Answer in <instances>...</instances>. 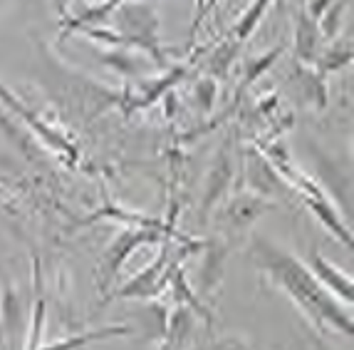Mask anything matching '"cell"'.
<instances>
[{
	"label": "cell",
	"mask_w": 354,
	"mask_h": 350,
	"mask_svg": "<svg viewBox=\"0 0 354 350\" xmlns=\"http://www.w3.org/2000/svg\"><path fill=\"white\" fill-rule=\"evenodd\" d=\"M250 259L275 288L295 303V308L313 328L344 333L347 338L354 333L352 306H342V301H337L295 254L280 249L270 238L255 236L250 243Z\"/></svg>",
	"instance_id": "1"
},
{
	"label": "cell",
	"mask_w": 354,
	"mask_h": 350,
	"mask_svg": "<svg viewBox=\"0 0 354 350\" xmlns=\"http://www.w3.org/2000/svg\"><path fill=\"white\" fill-rule=\"evenodd\" d=\"M263 155H266L268 161L275 166V172L280 174V179H283L285 184H288L290 189H295L297 194L305 199L307 209L317 216L319 224L325 226L335 238H339L344 246H352V231H349V226L342 221V214L337 211V207L330 202V196L322 191V186H319L317 182H313L305 172H300V169L292 164V159L288 157V149H285L280 142H275V144H268Z\"/></svg>",
	"instance_id": "2"
},
{
	"label": "cell",
	"mask_w": 354,
	"mask_h": 350,
	"mask_svg": "<svg viewBox=\"0 0 354 350\" xmlns=\"http://www.w3.org/2000/svg\"><path fill=\"white\" fill-rule=\"evenodd\" d=\"M117 30L124 45L144 50L156 65H164L166 50H161L159 37V15L156 10L144 3H129V6H119L117 10Z\"/></svg>",
	"instance_id": "3"
},
{
	"label": "cell",
	"mask_w": 354,
	"mask_h": 350,
	"mask_svg": "<svg viewBox=\"0 0 354 350\" xmlns=\"http://www.w3.org/2000/svg\"><path fill=\"white\" fill-rule=\"evenodd\" d=\"M201 246V243H198ZM198 246H189V249H181L174 254L169 241H164L159 256L149 263L144 271H139L136 276H131L122 288L114 291L112 298H127V301H151V298H159L169 286V276L174 273V268L181 266V259L189 256L191 251H196Z\"/></svg>",
	"instance_id": "4"
},
{
	"label": "cell",
	"mask_w": 354,
	"mask_h": 350,
	"mask_svg": "<svg viewBox=\"0 0 354 350\" xmlns=\"http://www.w3.org/2000/svg\"><path fill=\"white\" fill-rule=\"evenodd\" d=\"M166 234H174L169 226H129L124 231H119V236L114 238L106 251L102 254V261H100V288H109L112 281H117V276L122 273V268L127 266V261L131 259L139 246L144 243H153L164 238Z\"/></svg>",
	"instance_id": "5"
},
{
	"label": "cell",
	"mask_w": 354,
	"mask_h": 350,
	"mask_svg": "<svg viewBox=\"0 0 354 350\" xmlns=\"http://www.w3.org/2000/svg\"><path fill=\"white\" fill-rule=\"evenodd\" d=\"M30 326L28 298L23 296L18 286L3 283L0 286V338L8 345V350H20L25 345Z\"/></svg>",
	"instance_id": "6"
},
{
	"label": "cell",
	"mask_w": 354,
	"mask_h": 350,
	"mask_svg": "<svg viewBox=\"0 0 354 350\" xmlns=\"http://www.w3.org/2000/svg\"><path fill=\"white\" fill-rule=\"evenodd\" d=\"M0 102H3V107H8L10 112L18 114L20 122H25V125L32 130V134H35L45 147H50L53 152H57L59 157H67L70 161L77 159V147L70 137H65L59 130H55V127H50L40 114H35L30 107H25L23 102L12 95L10 89L3 87V85H0Z\"/></svg>",
	"instance_id": "7"
},
{
	"label": "cell",
	"mask_w": 354,
	"mask_h": 350,
	"mask_svg": "<svg viewBox=\"0 0 354 350\" xmlns=\"http://www.w3.org/2000/svg\"><path fill=\"white\" fill-rule=\"evenodd\" d=\"M225 256H228V246L221 241H206L201 243V266L194 279V293L208 306L216 293H218L221 283L225 276Z\"/></svg>",
	"instance_id": "8"
},
{
	"label": "cell",
	"mask_w": 354,
	"mask_h": 350,
	"mask_svg": "<svg viewBox=\"0 0 354 350\" xmlns=\"http://www.w3.org/2000/svg\"><path fill=\"white\" fill-rule=\"evenodd\" d=\"M268 209H270V202H268V199L248 191V194L233 196V199L221 209V221H223L225 231L238 236V234L248 231L250 226L266 214Z\"/></svg>",
	"instance_id": "9"
},
{
	"label": "cell",
	"mask_w": 354,
	"mask_h": 350,
	"mask_svg": "<svg viewBox=\"0 0 354 350\" xmlns=\"http://www.w3.org/2000/svg\"><path fill=\"white\" fill-rule=\"evenodd\" d=\"M196 323H198V313L183 303H176L174 310H169L159 350H189L196 338Z\"/></svg>",
	"instance_id": "10"
},
{
	"label": "cell",
	"mask_w": 354,
	"mask_h": 350,
	"mask_svg": "<svg viewBox=\"0 0 354 350\" xmlns=\"http://www.w3.org/2000/svg\"><path fill=\"white\" fill-rule=\"evenodd\" d=\"M245 184L253 194L263 196V199L283 194V189L288 186L275 172V166L268 161V157L255 149H248V155H245Z\"/></svg>",
	"instance_id": "11"
},
{
	"label": "cell",
	"mask_w": 354,
	"mask_h": 350,
	"mask_svg": "<svg viewBox=\"0 0 354 350\" xmlns=\"http://www.w3.org/2000/svg\"><path fill=\"white\" fill-rule=\"evenodd\" d=\"M307 268L313 271V276L325 286L327 291L337 298V301H344V306H352L354 301V286L352 276L344 273L342 268H337L335 263H330L322 254L313 251L310 259H307Z\"/></svg>",
	"instance_id": "12"
},
{
	"label": "cell",
	"mask_w": 354,
	"mask_h": 350,
	"mask_svg": "<svg viewBox=\"0 0 354 350\" xmlns=\"http://www.w3.org/2000/svg\"><path fill=\"white\" fill-rule=\"evenodd\" d=\"M139 323H129L131 335H136L139 340L149 345H159L161 338H164L166 331V318H169V308L159 301H149L144 303V308L139 310Z\"/></svg>",
	"instance_id": "13"
},
{
	"label": "cell",
	"mask_w": 354,
	"mask_h": 350,
	"mask_svg": "<svg viewBox=\"0 0 354 350\" xmlns=\"http://www.w3.org/2000/svg\"><path fill=\"white\" fill-rule=\"evenodd\" d=\"M230 179H233V161H230L228 152H221L213 161L211 172L206 177V189H203V216L211 214V209L218 207V202L225 196L230 186Z\"/></svg>",
	"instance_id": "14"
},
{
	"label": "cell",
	"mask_w": 354,
	"mask_h": 350,
	"mask_svg": "<svg viewBox=\"0 0 354 350\" xmlns=\"http://www.w3.org/2000/svg\"><path fill=\"white\" fill-rule=\"evenodd\" d=\"M32 273H35V301L30 308V326L28 335H25L23 350H40L45 345V318H48V306H45V296H42V279H40V263H32Z\"/></svg>",
	"instance_id": "15"
},
{
	"label": "cell",
	"mask_w": 354,
	"mask_h": 350,
	"mask_svg": "<svg viewBox=\"0 0 354 350\" xmlns=\"http://www.w3.org/2000/svg\"><path fill=\"white\" fill-rule=\"evenodd\" d=\"M295 45L297 55H300L302 62L313 65L322 48V33H319V20L310 18L307 10H302L297 15V30H295Z\"/></svg>",
	"instance_id": "16"
},
{
	"label": "cell",
	"mask_w": 354,
	"mask_h": 350,
	"mask_svg": "<svg viewBox=\"0 0 354 350\" xmlns=\"http://www.w3.org/2000/svg\"><path fill=\"white\" fill-rule=\"evenodd\" d=\"M166 288L171 291L174 303H183V306L194 308L196 313H198V318H203V323H206L208 328L213 326V313H211V308H208L206 303H203L201 298H198L194 293V288H191L189 279H186V273H183L181 266L174 268V273L169 276V286H166Z\"/></svg>",
	"instance_id": "17"
},
{
	"label": "cell",
	"mask_w": 354,
	"mask_h": 350,
	"mask_svg": "<svg viewBox=\"0 0 354 350\" xmlns=\"http://www.w3.org/2000/svg\"><path fill=\"white\" fill-rule=\"evenodd\" d=\"M131 335V328L129 326H104V328H97V331H87V333H80V335H70L65 340H55L50 345H42L40 350H75V348H84L89 343H97V340H112V338H127Z\"/></svg>",
	"instance_id": "18"
},
{
	"label": "cell",
	"mask_w": 354,
	"mask_h": 350,
	"mask_svg": "<svg viewBox=\"0 0 354 350\" xmlns=\"http://www.w3.org/2000/svg\"><path fill=\"white\" fill-rule=\"evenodd\" d=\"M100 62H104L106 67H112L117 75H124V78H136L144 70V62L139 58H134L127 50V45H114V50L100 53Z\"/></svg>",
	"instance_id": "19"
},
{
	"label": "cell",
	"mask_w": 354,
	"mask_h": 350,
	"mask_svg": "<svg viewBox=\"0 0 354 350\" xmlns=\"http://www.w3.org/2000/svg\"><path fill=\"white\" fill-rule=\"evenodd\" d=\"M122 3H124V0H102V3H97V6L82 10L77 18H67V25L62 28V37L70 35L72 30L87 28L89 23H102V20H106L119 6H122Z\"/></svg>",
	"instance_id": "20"
},
{
	"label": "cell",
	"mask_w": 354,
	"mask_h": 350,
	"mask_svg": "<svg viewBox=\"0 0 354 350\" xmlns=\"http://www.w3.org/2000/svg\"><path fill=\"white\" fill-rule=\"evenodd\" d=\"M317 75H322L325 78L327 72H335V70H339L342 65H349L352 62V45H344V50H342V42H337L335 48H327V50H322V53L317 55Z\"/></svg>",
	"instance_id": "21"
},
{
	"label": "cell",
	"mask_w": 354,
	"mask_h": 350,
	"mask_svg": "<svg viewBox=\"0 0 354 350\" xmlns=\"http://www.w3.org/2000/svg\"><path fill=\"white\" fill-rule=\"evenodd\" d=\"M270 6H272V0H253V6L243 12L241 23H238V28H236V37H238V40L245 42L250 35H253V30L258 28V23L263 20V15H266Z\"/></svg>",
	"instance_id": "22"
},
{
	"label": "cell",
	"mask_w": 354,
	"mask_h": 350,
	"mask_svg": "<svg viewBox=\"0 0 354 350\" xmlns=\"http://www.w3.org/2000/svg\"><path fill=\"white\" fill-rule=\"evenodd\" d=\"M283 53V48H275V50H270L268 55H260V58H248L245 60V82H243V87H248V85H253L255 80L263 75V72L268 70V67L278 60V55Z\"/></svg>",
	"instance_id": "23"
},
{
	"label": "cell",
	"mask_w": 354,
	"mask_h": 350,
	"mask_svg": "<svg viewBox=\"0 0 354 350\" xmlns=\"http://www.w3.org/2000/svg\"><path fill=\"white\" fill-rule=\"evenodd\" d=\"M344 6H347V0H335L325 12H322V23H319V33H325L327 37H335L339 33V25H342V15L344 12Z\"/></svg>",
	"instance_id": "24"
},
{
	"label": "cell",
	"mask_w": 354,
	"mask_h": 350,
	"mask_svg": "<svg viewBox=\"0 0 354 350\" xmlns=\"http://www.w3.org/2000/svg\"><path fill=\"white\" fill-rule=\"evenodd\" d=\"M203 350H258L250 343L245 335H238V333H228V335H221V338L211 340Z\"/></svg>",
	"instance_id": "25"
},
{
	"label": "cell",
	"mask_w": 354,
	"mask_h": 350,
	"mask_svg": "<svg viewBox=\"0 0 354 350\" xmlns=\"http://www.w3.org/2000/svg\"><path fill=\"white\" fill-rule=\"evenodd\" d=\"M241 45H243V42L238 40V37L233 42H228V45H223V48H221L218 53L211 58V70L216 72V75H223V72L228 70L230 62H233V58H238V50H241Z\"/></svg>",
	"instance_id": "26"
},
{
	"label": "cell",
	"mask_w": 354,
	"mask_h": 350,
	"mask_svg": "<svg viewBox=\"0 0 354 350\" xmlns=\"http://www.w3.org/2000/svg\"><path fill=\"white\" fill-rule=\"evenodd\" d=\"M196 97H198V105H201L203 112H211L213 107V97H216V82L211 78H206L203 82L196 85Z\"/></svg>",
	"instance_id": "27"
},
{
	"label": "cell",
	"mask_w": 354,
	"mask_h": 350,
	"mask_svg": "<svg viewBox=\"0 0 354 350\" xmlns=\"http://www.w3.org/2000/svg\"><path fill=\"white\" fill-rule=\"evenodd\" d=\"M332 3H335V0H310L305 10H307V15H310V18L319 20V18H322V12H325Z\"/></svg>",
	"instance_id": "28"
},
{
	"label": "cell",
	"mask_w": 354,
	"mask_h": 350,
	"mask_svg": "<svg viewBox=\"0 0 354 350\" xmlns=\"http://www.w3.org/2000/svg\"><path fill=\"white\" fill-rule=\"evenodd\" d=\"M310 340H313V350H335V348H330L325 340L319 338V335H310Z\"/></svg>",
	"instance_id": "29"
},
{
	"label": "cell",
	"mask_w": 354,
	"mask_h": 350,
	"mask_svg": "<svg viewBox=\"0 0 354 350\" xmlns=\"http://www.w3.org/2000/svg\"><path fill=\"white\" fill-rule=\"evenodd\" d=\"M216 3H221V0H208V3H203V6H201V10H198V18H196V23H198V20H201V15H203V12H208V10H211V8L216 6Z\"/></svg>",
	"instance_id": "30"
},
{
	"label": "cell",
	"mask_w": 354,
	"mask_h": 350,
	"mask_svg": "<svg viewBox=\"0 0 354 350\" xmlns=\"http://www.w3.org/2000/svg\"><path fill=\"white\" fill-rule=\"evenodd\" d=\"M55 6H57L59 15H62V18H67V0H55Z\"/></svg>",
	"instance_id": "31"
},
{
	"label": "cell",
	"mask_w": 354,
	"mask_h": 350,
	"mask_svg": "<svg viewBox=\"0 0 354 350\" xmlns=\"http://www.w3.org/2000/svg\"><path fill=\"white\" fill-rule=\"evenodd\" d=\"M75 350H89V345H84V348H75Z\"/></svg>",
	"instance_id": "32"
},
{
	"label": "cell",
	"mask_w": 354,
	"mask_h": 350,
	"mask_svg": "<svg viewBox=\"0 0 354 350\" xmlns=\"http://www.w3.org/2000/svg\"><path fill=\"white\" fill-rule=\"evenodd\" d=\"M92 3H102V0H92Z\"/></svg>",
	"instance_id": "33"
}]
</instances>
